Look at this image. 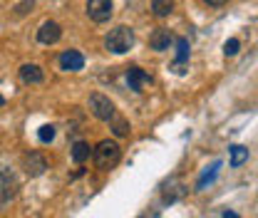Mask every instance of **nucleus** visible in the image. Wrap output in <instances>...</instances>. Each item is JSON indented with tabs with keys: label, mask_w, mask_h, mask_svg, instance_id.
<instances>
[{
	"label": "nucleus",
	"mask_w": 258,
	"mask_h": 218,
	"mask_svg": "<svg viewBox=\"0 0 258 218\" xmlns=\"http://www.w3.org/2000/svg\"><path fill=\"white\" fill-rule=\"evenodd\" d=\"M92 159H95V166L99 169V171H109V169H114V166L119 164L122 149H119L117 141H112V139H102L95 149H92Z\"/></svg>",
	"instance_id": "obj_1"
},
{
	"label": "nucleus",
	"mask_w": 258,
	"mask_h": 218,
	"mask_svg": "<svg viewBox=\"0 0 258 218\" xmlns=\"http://www.w3.org/2000/svg\"><path fill=\"white\" fill-rule=\"evenodd\" d=\"M104 47H107L109 52H114V55H124V52H129V50L134 47V30L127 28V25H117L114 30L107 32Z\"/></svg>",
	"instance_id": "obj_2"
},
{
	"label": "nucleus",
	"mask_w": 258,
	"mask_h": 218,
	"mask_svg": "<svg viewBox=\"0 0 258 218\" xmlns=\"http://www.w3.org/2000/svg\"><path fill=\"white\" fill-rule=\"evenodd\" d=\"M90 112H92V117L95 119H99V122H112L114 119V102L107 97V94H102V92H95V94H90Z\"/></svg>",
	"instance_id": "obj_3"
},
{
	"label": "nucleus",
	"mask_w": 258,
	"mask_h": 218,
	"mask_svg": "<svg viewBox=\"0 0 258 218\" xmlns=\"http://www.w3.org/2000/svg\"><path fill=\"white\" fill-rule=\"evenodd\" d=\"M112 13H114L112 0H87V15L92 23H99V25L107 23L112 18Z\"/></svg>",
	"instance_id": "obj_4"
},
{
	"label": "nucleus",
	"mask_w": 258,
	"mask_h": 218,
	"mask_svg": "<svg viewBox=\"0 0 258 218\" xmlns=\"http://www.w3.org/2000/svg\"><path fill=\"white\" fill-rule=\"evenodd\" d=\"M23 169H25V174L30 179H37V176H42L47 171V159L40 154V152H30V154H25V159H23Z\"/></svg>",
	"instance_id": "obj_5"
},
{
	"label": "nucleus",
	"mask_w": 258,
	"mask_h": 218,
	"mask_svg": "<svg viewBox=\"0 0 258 218\" xmlns=\"http://www.w3.org/2000/svg\"><path fill=\"white\" fill-rule=\"evenodd\" d=\"M60 37H62V28L55 20L42 23L37 30V42H42V45H55V42H60Z\"/></svg>",
	"instance_id": "obj_6"
},
{
	"label": "nucleus",
	"mask_w": 258,
	"mask_h": 218,
	"mask_svg": "<svg viewBox=\"0 0 258 218\" xmlns=\"http://www.w3.org/2000/svg\"><path fill=\"white\" fill-rule=\"evenodd\" d=\"M85 67V55L77 50H64L60 55V69L64 72H80Z\"/></svg>",
	"instance_id": "obj_7"
},
{
	"label": "nucleus",
	"mask_w": 258,
	"mask_h": 218,
	"mask_svg": "<svg viewBox=\"0 0 258 218\" xmlns=\"http://www.w3.org/2000/svg\"><path fill=\"white\" fill-rule=\"evenodd\" d=\"M174 42H176V62H174L171 69H174L176 75H184V72H186V69H184V64L189 62L191 47H189V40H186V37H176Z\"/></svg>",
	"instance_id": "obj_8"
},
{
	"label": "nucleus",
	"mask_w": 258,
	"mask_h": 218,
	"mask_svg": "<svg viewBox=\"0 0 258 218\" xmlns=\"http://www.w3.org/2000/svg\"><path fill=\"white\" fill-rule=\"evenodd\" d=\"M127 85H129V90L142 92V87H144V85H152V75H149V72H144L142 67H129L127 69Z\"/></svg>",
	"instance_id": "obj_9"
},
{
	"label": "nucleus",
	"mask_w": 258,
	"mask_h": 218,
	"mask_svg": "<svg viewBox=\"0 0 258 218\" xmlns=\"http://www.w3.org/2000/svg\"><path fill=\"white\" fill-rule=\"evenodd\" d=\"M18 193V181L10 171H0V206L8 203Z\"/></svg>",
	"instance_id": "obj_10"
},
{
	"label": "nucleus",
	"mask_w": 258,
	"mask_h": 218,
	"mask_svg": "<svg viewBox=\"0 0 258 218\" xmlns=\"http://www.w3.org/2000/svg\"><path fill=\"white\" fill-rule=\"evenodd\" d=\"M171 42H174V35H171V30H166V28L154 30L152 32V37H149V45H152V50H157V52L169 50V47H171Z\"/></svg>",
	"instance_id": "obj_11"
},
{
	"label": "nucleus",
	"mask_w": 258,
	"mask_h": 218,
	"mask_svg": "<svg viewBox=\"0 0 258 218\" xmlns=\"http://www.w3.org/2000/svg\"><path fill=\"white\" fill-rule=\"evenodd\" d=\"M20 80L25 85H40L45 80V72L37 67V64H23L20 67Z\"/></svg>",
	"instance_id": "obj_12"
},
{
	"label": "nucleus",
	"mask_w": 258,
	"mask_h": 218,
	"mask_svg": "<svg viewBox=\"0 0 258 218\" xmlns=\"http://www.w3.org/2000/svg\"><path fill=\"white\" fill-rule=\"evenodd\" d=\"M219 171H221V161H214L211 169H206V171L201 174V179L196 181V191H204L209 184H214V179L219 176Z\"/></svg>",
	"instance_id": "obj_13"
},
{
	"label": "nucleus",
	"mask_w": 258,
	"mask_h": 218,
	"mask_svg": "<svg viewBox=\"0 0 258 218\" xmlns=\"http://www.w3.org/2000/svg\"><path fill=\"white\" fill-rule=\"evenodd\" d=\"M174 10V0H152V15L154 18H169Z\"/></svg>",
	"instance_id": "obj_14"
},
{
	"label": "nucleus",
	"mask_w": 258,
	"mask_h": 218,
	"mask_svg": "<svg viewBox=\"0 0 258 218\" xmlns=\"http://www.w3.org/2000/svg\"><path fill=\"white\" fill-rule=\"evenodd\" d=\"M90 154H92V149H90V144H87V141H77V144L72 147V159H75V164L87 161Z\"/></svg>",
	"instance_id": "obj_15"
},
{
	"label": "nucleus",
	"mask_w": 258,
	"mask_h": 218,
	"mask_svg": "<svg viewBox=\"0 0 258 218\" xmlns=\"http://www.w3.org/2000/svg\"><path fill=\"white\" fill-rule=\"evenodd\" d=\"M248 161V149L246 147H231V166H241Z\"/></svg>",
	"instance_id": "obj_16"
},
{
	"label": "nucleus",
	"mask_w": 258,
	"mask_h": 218,
	"mask_svg": "<svg viewBox=\"0 0 258 218\" xmlns=\"http://www.w3.org/2000/svg\"><path fill=\"white\" fill-rule=\"evenodd\" d=\"M37 139H40L42 144H50V141L55 139V126H52V124L40 126V131H37Z\"/></svg>",
	"instance_id": "obj_17"
},
{
	"label": "nucleus",
	"mask_w": 258,
	"mask_h": 218,
	"mask_svg": "<svg viewBox=\"0 0 258 218\" xmlns=\"http://www.w3.org/2000/svg\"><path fill=\"white\" fill-rule=\"evenodd\" d=\"M32 8H35V0H23L20 5H15V18H23V15H28Z\"/></svg>",
	"instance_id": "obj_18"
},
{
	"label": "nucleus",
	"mask_w": 258,
	"mask_h": 218,
	"mask_svg": "<svg viewBox=\"0 0 258 218\" xmlns=\"http://www.w3.org/2000/svg\"><path fill=\"white\" fill-rule=\"evenodd\" d=\"M238 47H241V42H238L236 37H231V40H226V45H224V52H226V57H233V55L238 52Z\"/></svg>",
	"instance_id": "obj_19"
},
{
	"label": "nucleus",
	"mask_w": 258,
	"mask_h": 218,
	"mask_svg": "<svg viewBox=\"0 0 258 218\" xmlns=\"http://www.w3.org/2000/svg\"><path fill=\"white\" fill-rule=\"evenodd\" d=\"M114 134H117V136H127L129 134V122L127 119H117V122H114Z\"/></svg>",
	"instance_id": "obj_20"
},
{
	"label": "nucleus",
	"mask_w": 258,
	"mask_h": 218,
	"mask_svg": "<svg viewBox=\"0 0 258 218\" xmlns=\"http://www.w3.org/2000/svg\"><path fill=\"white\" fill-rule=\"evenodd\" d=\"M206 5H211V8H221V5H226L228 0H204Z\"/></svg>",
	"instance_id": "obj_21"
},
{
	"label": "nucleus",
	"mask_w": 258,
	"mask_h": 218,
	"mask_svg": "<svg viewBox=\"0 0 258 218\" xmlns=\"http://www.w3.org/2000/svg\"><path fill=\"white\" fill-rule=\"evenodd\" d=\"M224 218H238V216H236L233 211H224Z\"/></svg>",
	"instance_id": "obj_22"
},
{
	"label": "nucleus",
	"mask_w": 258,
	"mask_h": 218,
	"mask_svg": "<svg viewBox=\"0 0 258 218\" xmlns=\"http://www.w3.org/2000/svg\"><path fill=\"white\" fill-rule=\"evenodd\" d=\"M3 104H5V97H3V94H0V107H3Z\"/></svg>",
	"instance_id": "obj_23"
}]
</instances>
